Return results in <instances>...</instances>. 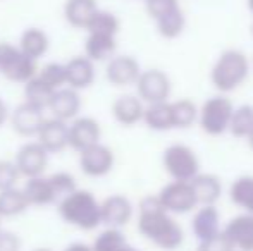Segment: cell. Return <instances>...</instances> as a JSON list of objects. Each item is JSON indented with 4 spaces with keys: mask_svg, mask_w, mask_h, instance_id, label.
<instances>
[{
    "mask_svg": "<svg viewBox=\"0 0 253 251\" xmlns=\"http://www.w3.org/2000/svg\"><path fill=\"white\" fill-rule=\"evenodd\" d=\"M138 231L160 250H177L184 241V231L172 214L160 205L157 194H148L138 207Z\"/></svg>",
    "mask_w": 253,
    "mask_h": 251,
    "instance_id": "1",
    "label": "cell"
},
{
    "mask_svg": "<svg viewBox=\"0 0 253 251\" xmlns=\"http://www.w3.org/2000/svg\"><path fill=\"white\" fill-rule=\"evenodd\" d=\"M57 210L66 224L80 231H95L102 225L100 201L91 191L76 188L57 201Z\"/></svg>",
    "mask_w": 253,
    "mask_h": 251,
    "instance_id": "2",
    "label": "cell"
},
{
    "mask_svg": "<svg viewBox=\"0 0 253 251\" xmlns=\"http://www.w3.org/2000/svg\"><path fill=\"white\" fill-rule=\"evenodd\" d=\"M250 61L238 48L224 50L210 71V83L220 93H231L247 81Z\"/></svg>",
    "mask_w": 253,
    "mask_h": 251,
    "instance_id": "3",
    "label": "cell"
},
{
    "mask_svg": "<svg viewBox=\"0 0 253 251\" xmlns=\"http://www.w3.org/2000/svg\"><path fill=\"white\" fill-rule=\"evenodd\" d=\"M162 165L172 181H191L200 174V158L191 146L174 143L164 150Z\"/></svg>",
    "mask_w": 253,
    "mask_h": 251,
    "instance_id": "4",
    "label": "cell"
},
{
    "mask_svg": "<svg viewBox=\"0 0 253 251\" xmlns=\"http://www.w3.org/2000/svg\"><path fill=\"white\" fill-rule=\"evenodd\" d=\"M38 62L30 59L10 41H0V76L10 83L24 84L35 77Z\"/></svg>",
    "mask_w": 253,
    "mask_h": 251,
    "instance_id": "5",
    "label": "cell"
},
{
    "mask_svg": "<svg viewBox=\"0 0 253 251\" xmlns=\"http://www.w3.org/2000/svg\"><path fill=\"white\" fill-rule=\"evenodd\" d=\"M234 105L224 95H217L198 107V124L209 136H222L229 129V121Z\"/></svg>",
    "mask_w": 253,
    "mask_h": 251,
    "instance_id": "6",
    "label": "cell"
},
{
    "mask_svg": "<svg viewBox=\"0 0 253 251\" xmlns=\"http://www.w3.org/2000/svg\"><path fill=\"white\" fill-rule=\"evenodd\" d=\"M160 205L169 214L181 215L195 210L198 207L197 196L193 193L190 181H170L157 194Z\"/></svg>",
    "mask_w": 253,
    "mask_h": 251,
    "instance_id": "7",
    "label": "cell"
},
{
    "mask_svg": "<svg viewBox=\"0 0 253 251\" xmlns=\"http://www.w3.org/2000/svg\"><path fill=\"white\" fill-rule=\"evenodd\" d=\"M134 86H136V95L145 105L167 102L170 97V91H172L170 77L160 69L141 71Z\"/></svg>",
    "mask_w": 253,
    "mask_h": 251,
    "instance_id": "8",
    "label": "cell"
},
{
    "mask_svg": "<svg viewBox=\"0 0 253 251\" xmlns=\"http://www.w3.org/2000/svg\"><path fill=\"white\" fill-rule=\"evenodd\" d=\"M48 160H50V153L37 140L24 143L14 157V164L21 178L24 179L43 176L48 167Z\"/></svg>",
    "mask_w": 253,
    "mask_h": 251,
    "instance_id": "9",
    "label": "cell"
},
{
    "mask_svg": "<svg viewBox=\"0 0 253 251\" xmlns=\"http://www.w3.org/2000/svg\"><path fill=\"white\" fill-rule=\"evenodd\" d=\"M80 169L88 178H105L116 165V155L102 141L78 153Z\"/></svg>",
    "mask_w": 253,
    "mask_h": 251,
    "instance_id": "10",
    "label": "cell"
},
{
    "mask_svg": "<svg viewBox=\"0 0 253 251\" xmlns=\"http://www.w3.org/2000/svg\"><path fill=\"white\" fill-rule=\"evenodd\" d=\"M45 119H47V110L38 107V105L28 104V102L19 104L14 110H10L9 115L12 131L23 138L37 136L40 127L43 126Z\"/></svg>",
    "mask_w": 253,
    "mask_h": 251,
    "instance_id": "11",
    "label": "cell"
},
{
    "mask_svg": "<svg viewBox=\"0 0 253 251\" xmlns=\"http://www.w3.org/2000/svg\"><path fill=\"white\" fill-rule=\"evenodd\" d=\"M141 66L133 55H119L116 54L112 59L107 61L105 77L112 86L127 88L134 86L141 74Z\"/></svg>",
    "mask_w": 253,
    "mask_h": 251,
    "instance_id": "12",
    "label": "cell"
},
{
    "mask_svg": "<svg viewBox=\"0 0 253 251\" xmlns=\"http://www.w3.org/2000/svg\"><path fill=\"white\" fill-rule=\"evenodd\" d=\"M102 126L97 119L88 115H78L69 122V148L74 151H83L93 144L100 143Z\"/></svg>",
    "mask_w": 253,
    "mask_h": 251,
    "instance_id": "13",
    "label": "cell"
},
{
    "mask_svg": "<svg viewBox=\"0 0 253 251\" xmlns=\"http://www.w3.org/2000/svg\"><path fill=\"white\" fill-rule=\"evenodd\" d=\"M81 107H83V100H81L80 91L73 90L69 86H62L53 91L50 100H48L47 112L50 114V117H55L64 122H71L80 115Z\"/></svg>",
    "mask_w": 253,
    "mask_h": 251,
    "instance_id": "14",
    "label": "cell"
},
{
    "mask_svg": "<svg viewBox=\"0 0 253 251\" xmlns=\"http://www.w3.org/2000/svg\"><path fill=\"white\" fill-rule=\"evenodd\" d=\"M102 224L105 227L123 229L131 222L134 215V207L131 200L124 194H110L100 201Z\"/></svg>",
    "mask_w": 253,
    "mask_h": 251,
    "instance_id": "15",
    "label": "cell"
},
{
    "mask_svg": "<svg viewBox=\"0 0 253 251\" xmlns=\"http://www.w3.org/2000/svg\"><path fill=\"white\" fill-rule=\"evenodd\" d=\"M35 140L50 155L62 153L69 148V122L59 121V119L47 115L43 126L40 127Z\"/></svg>",
    "mask_w": 253,
    "mask_h": 251,
    "instance_id": "16",
    "label": "cell"
},
{
    "mask_svg": "<svg viewBox=\"0 0 253 251\" xmlns=\"http://www.w3.org/2000/svg\"><path fill=\"white\" fill-rule=\"evenodd\" d=\"M64 67H66V86L81 93L95 83V77H97L95 62H91L84 55L69 59L67 62H64Z\"/></svg>",
    "mask_w": 253,
    "mask_h": 251,
    "instance_id": "17",
    "label": "cell"
},
{
    "mask_svg": "<svg viewBox=\"0 0 253 251\" xmlns=\"http://www.w3.org/2000/svg\"><path fill=\"white\" fill-rule=\"evenodd\" d=\"M236 251H253V215L240 214L233 217L222 229Z\"/></svg>",
    "mask_w": 253,
    "mask_h": 251,
    "instance_id": "18",
    "label": "cell"
},
{
    "mask_svg": "<svg viewBox=\"0 0 253 251\" xmlns=\"http://www.w3.org/2000/svg\"><path fill=\"white\" fill-rule=\"evenodd\" d=\"M112 117L117 124L133 127L143 121L145 104L138 95H121L112 104Z\"/></svg>",
    "mask_w": 253,
    "mask_h": 251,
    "instance_id": "19",
    "label": "cell"
},
{
    "mask_svg": "<svg viewBox=\"0 0 253 251\" xmlns=\"http://www.w3.org/2000/svg\"><path fill=\"white\" fill-rule=\"evenodd\" d=\"M28 198L30 207H48L59 201L57 193L48 176H37V178L26 179L24 186L21 188Z\"/></svg>",
    "mask_w": 253,
    "mask_h": 251,
    "instance_id": "20",
    "label": "cell"
},
{
    "mask_svg": "<svg viewBox=\"0 0 253 251\" xmlns=\"http://www.w3.org/2000/svg\"><path fill=\"white\" fill-rule=\"evenodd\" d=\"M98 7L97 0H66L64 3V19L69 26L76 30H86L90 21L97 14Z\"/></svg>",
    "mask_w": 253,
    "mask_h": 251,
    "instance_id": "21",
    "label": "cell"
},
{
    "mask_svg": "<svg viewBox=\"0 0 253 251\" xmlns=\"http://www.w3.org/2000/svg\"><path fill=\"white\" fill-rule=\"evenodd\" d=\"M117 54V36L102 33H86L84 40V57L91 62H107Z\"/></svg>",
    "mask_w": 253,
    "mask_h": 251,
    "instance_id": "22",
    "label": "cell"
},
{
    "mask_svg": "<svg viewBox=\"0 0 253 251\" xmlns=\"http://www.w3.org/2000/svg\"><path fill=\"white\" fill-rule=\"evenodd\" d=\"M191 229L197 236L198 241H203L207 238H212L213 234L220 232V214L215 208V205H202L193 215Z\"/></svg>",
    "mask_w": 253,
    "mask_h": 251,
    "instance_id": "23",
    "label": "cell"
},
{
    "mask_svg": "<svg viewBox=\"0 0 253 251\" xmlns=\"http://www.w3.org/2000/svg\"><path fill=\"white\" fill-rule=\"evenodd\" d=\"M17 47L24 55L38 62L50 48V38L42 28H26L21 33Z\"/></svg>",
    "mask_w": 253,
    "mask_h": 251,
    "instance_id": "24",
    "label": "cell"
},
{
    "mask_svg": "<svg viewBox=\"0 0 253 251\" xmlns=\"http://www.w3.org/2000/svg\"><path fill=\"white\" fill-rule=\"evenodd\" d=\"M191 188L197 196L198 207L202 205H215L222 194V182L217 176L209 172H200L191 179Z\"/></svg>",
    "mask_w": 253,
    "mask_h": 251,
    "instance_id": "25",
    "label": "cell"
},
{
    "mask_svg": "<svg viewBox=\"0 0 253 251\" xmlns=\"http://www.w3.org/2000/svg\"><path fill=\"white\" fill-rule=\"evenodd\" d=\"M143 122L152 131H170L174 129L172 105L170 102H159V104L145 105Z\"/></svg>",
    "mask_w": 253,
    "mask_h": 251,
    "instance_id": "26",
    "label": "cell"
},
{
    "mask_svg": "<svg viewBox=\"0 0 253 251\" xmlns=\"http://www.w3.org/2000/svg\"><path fill=\"white\" fill-rule=\"evenodd\" d=\"M28 208H30L28 198L19 186L0 191V217L2 218L19 217Z\"/></svg>",
    "mask_w": 253,
    "mask_h": 251,
    "instance_id": "27",
    "label": "cell"
},
{
    "mask_svg": "<svg viewBox=\"0 0 253 251\" xmlns=\"http://www.w3.org/2000/svg\"><path fill=\"white\" fill-rule=\"evenodd\" d=\"M229 198L245 214L253 215V176H240L229 188Z\"/></svg>",
    "mask_w": 253,
    "mask_h": 251,
    "instance_id": "28",
    "label": "cell"
},
{
    "mask_svg": "<svg viewBox=\"0 0 253 251\" xmlns=\"http://www.w3.org/2000/svg\"><path fill=\"white\" fill-rule=\"evenodd\" d=\"M153 23H155L157 33L166 40H174V38L181 36L183 31L186 30V16H184V10L181 7L162 16L160 19L153 21Z\"/></svg>",
    "mask_w": 253,
    "mask_h": 251,
    "instance_id": "29",
    "label": "cell"
},
{
    "mask_svg": "<svg viewBox=\"0 0 253 251\" xmlns=\"http://www.w3.org/2000/svg\"><path fill=\"white\" fill-rule=\"evenodd\" d=\"M127 248H129V243L126 236L121 229L116 227H105L91 243L93 251H126Z\"/></svg>",
    "mask_w": 253,
    "mask_h": 251,
    "instance_id": "30",
    "label": "cell"
},
{
    "mask_svg": "<svg viewBox=\"0 0 253 251\" xmlns=\"http://www.w3.org/2000/svg\"><path fill=\"white\" fill-rule=\"evenodd\" d=\"M172 105L174 129H188L198 122V105L190 98L170 102Z\"/></svg>",
    "mask_w": 253,
    "mask_h": 251,
    "instance_id": "31",
    "label": "cell"
},
{
    "mask_svg": "<svg viewBox=\"0 0 253 251\" xmlns=\"http://www.w3.org/2000/svg\"><path fill=\"white\" fill-rule=\"evenodd\" d=\"M253 129V107L252 105H240L234 107L229 121L227 133L238 140H247V136Z\"/></svg>",
    "mask_w": 253,
    "mask_h": 251,
    "instance_id": "32",
    "label": "cell"
},
{
    "mask_svg": "<svg viewBox=\"0 0 253 251\" xmlns=\"http://www.w3.org/2000/svg\"><path fill=\"white\" fill-rule=\"evenodd\" d=\"M84 31L86 33H102V35H110V36H117L121 31V21L110 10L98 9Z\"/></svg>",
    "mask_w": 253,
    "mask_h": 251,
    "instance_id": "33",
    "label": "cell"
},
{
    "mask_svg": "<svg viewBox=\"0 0 253 251\" xmlns=\"http://www.w3.org/2000/svg\"><path fill=\"white\" fill-rule=\"evenodd\" d=\"M23 88H24V102L38 105V107L47 110L48 100H50V97L53 95L52 88H48L43 81L38 79L37 74H35V77H31L28 83H24Z\"/></svg>",
    "mask_w": 253,
    "mask_h": 251,
    "instance_id": "34",
    "label": "cell"
},
{
    "mask_svg": "<svg viewBox=\"0 0 253 251\" xmlns=\"http://www.w3.org/2000/svg\"><path fill=\"white\" fill-rule=\"evenodd\" d=\"M37 77L55 91L59 88L66 86V67H64L62 62H47L42 67L38 66Z\"/></svg>",
    "mask_w": 253,
    "mask_h": 251,
    "instance_id": "35",
    "label": "cell"
},
{
    "mask_svg": "<svg viewBox=\"0 0 253 251\" xmlns=\"http://www.w3.org/2000/svg\"><path fill=\"white\" fill-rule=\"evenodd\" d=\"M179 0H145V10L152 21L160 19L162 16L179 9Z\"/></svg>",
    "mask_w": 253,
    "mask_h": 251,
    "instance_id": "36",
    "label": "cell"
},
{
    "mask_svg": "<svg viewBox=\"0 0 253 251\" xmlns=\"http://www.w3.org/2000/svg\"><path fill=\"white\" fill-rule=\"evenodd\" d=\"M21 174L14 160H0V191L17 188Z\"/></svg>",
    "mask_w": 253,
    "mask_h": 251,
    "instance_id": "37",
    "label": "cell"
},
{
    "mask_svg": "<svg viewBox=\"0 0 253 251\" xmlns=\"http://www.w3.org/2000/svg\"><path fill=\"white\" fill-rule=\"evenodd\" d=\"M48 178H50L53 189H55L59 200H62L66 194H69L71 191H74L78 188L76 179H74V176L69 174V172H55V174H50Z\"/></svg>",
    "mask_w": 253,
    "mask_h": 251,
    "instance_id": "38",
    "label": "cell"
},
{
    "mask_svg": "<svg viewBox=\"0 0 253 251\" xmlns=\"http://www.w3.org/2000/svg\"><path fill=\"white\" fill-rule=\"evenodd\" d=\"M197 251H236V250L231 245L227 236L220 231V232H217V234H213L212 238H207L198 243Z\"/></svg>",
    "mask_w": 253,
    "mask_h": 251,
    "instance_id": "39",
    "label": "cell"
},
{
    "mask_svg": "<svg viewBox=\"0 0 253 251\" xmlns=\"http://www.w3.org/2000/svg\"><path fill=\"white\" fill-rule=\"evenodd\" d=\"M23 241L21 238L12 231H0V251H21Z\"/></svg>",
    "mask_w": 253,
    "mask_h": 251,
    "instance_id": "40",
    "label": "cell"
},
{
    "mask_svg": "<svg viewBox=\"0 0 253 251\" xmlns=\"http://www.w3.org/2000/svg\"><path fill=\"white\" fill-rule=\"evenodd\" d=\"M9 115H10V108L5 102L0 98V127L5 126L9 122Z\"/></svg>",
    "mask_w": 253,
    "mask_h": 251,
    "instance_id": "41",
    "label": "cell"
},
{
    "mask_svg": "<svg viewBox=\"0 0 253 251\" xmlns=\"http://www.w3.org/2000/svg\"><path fill=\"white\" fill-rule=\"evenodd\" d=\"M64 251H93L91 250V245H86V243H71L67 245Z\"/></svg>",
    "mask_w": 253,
    "mask_h": 251,
    "instance_id": "42",
    "label": "cell"
},
{
    "mask_svg": "<svg viewBox=\"0 0 253 251\" xmlns=\"http://www.w3.org/2000/svg\"><path fill=\"white\" fill-rule=\"evenodd\" d=\"M247 143H248V146H250L252 150H253V129L250 131V134L247 136Z\"/></svg>",
    "mask_w": 253,
    "mask_h": 251,
    "instance_id": "43",
    "label": "cell"
},
{
    "mask_svg": "<svg viewBox=\"0 0 253 251\" xmlns=\"http://www.w3.org/2000/svg\"><path fill=\"white\" fill-rule=\"evenodd\" d=\"M247 5H248V10L253 14V0H247Z\"/></svg>",
    "mask_w": 253,
    "mask_h": 251,
    "instance_id": "44",
    "label": "cell"
},
{
    "mask_svg": "<svg viewBox=\"0 0 253 251\" xmlns=\"http://www.w3.org/2000/svg\"><path fill=\"white\" fill-rule=\"evenodd\" d=\"M33 251H53V250H50V248H35Z\"/></svg>",
    "mask_w": 253,
    "mask_h": 251,
    "instance_id": "45",
    "label": "cell"
},
{
    "mask_svg": "<svg viewBox=\"0 0 253 251\" xmlns=\"http://www.w3.org/2000/svg\"><path fill=\"white\" fill-rule=\"evenodd\" d=\"M2 222H3V218H2V217H0V231H2V229H3V225H2Z\"/></svg>",
    "mask_w": 253,
    "mask_h": 251,
    "instance_id": "46",
    "label": "cell"
},
{
    "mask_svg": "<svg viewBox=\"0 0 253 251\" xmlns=\"http://www.w3.org/2000/svg\"><path fill=\"white\" fill-rule=\"evenodd\" d=\"M126 251H140V250H134V248H133V246H129V248H127Z\"/></svg>",
    "mask_w": 253,
    "mask_h": 251,
    "instance_id": "47",
    "label": "cell"
},
{
    "mask_svg": "<svg viewBox=\"0 0 253 251\" xmlns=\"http://www.w3.org/2000/svg\"><path fill=\"white\" fill-rule=\"evenodd\" d=\"M252 35H253V24H252Z\"/></svg>",
    "mask_w": 253,
    "mask_h": 251,
    "instance_id": "48",
    "label": "cell"
}]
</instances>
